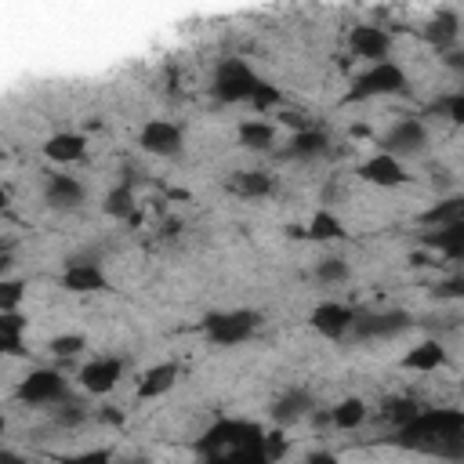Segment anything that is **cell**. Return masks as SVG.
<instances>
[{
  "label": "cell",
  "instance_id": "cell-1",
  "mask_svg": "<svg viewBox=\"0 0 464 464\" xmlns=\"http://www.w3.org/2000/svg\"><path fill=\"white\" fill-rule=\"evenodd\" d=\"M399 435L424 450H439L442 442L464 439V413L460 410H417L410 420L399 424Z\"/></svg>",
  "mask_w": 464,
  "mask_h": 464
},
{
  "label": "cell",
  "instance_id": "cell-2",
  "mask_svg": "<svg viewBox=\"0 0 464 464\" xmlns=\"http://www.w3.org/2000/svg\"><path fill=\"white\" fill-rule=\"evenodd\" d=\"M254 83H257V76H254V69H250L243 58H225V62H218V69H214L210 94H214L218 102H250Z\"/></svg>",
  "mask_w": 464,
  "mask_h": 464
},
{
  "label": "cell",
  "instance_id": "cell-3",
  "mask_svg": "<svg viewBox=\"0 0 464 464\" xmlns=\"http://www.w3.org/2000/svg\"><path fill=\"white\" fill-rule=\"evenodd\" d=\"M406 87V72L395 65V62H388V58H381V62H370V69L352 83V91H348V102H366V98H384V94H399Z\"/></svg>",
  "mask_w": 464,
  "mask_h": 464
},
{
  "label": "cell",
  "instance_id": "cell-4",
  "mask_svg": "<svg viewBox=\"0 0 464 464\" xmlns=\"http://www.w3.org/2000/svg\"><path fill=\"white\" fill-rule=\"evenodd\" d=\"M257 330V315L246 308H232V312H214L203 319V337L210 344H243L246 337H254Z\"/></svg>",
  "mask_w": 464,
  "mask_h": 464
},
{
  "label": "cell",
  "instance_id": "cell-5",
  "mask_svg": "<svg viewBox=\"0 0 464 464\" xmlns=\"http://www.w3.org/2000/svg\"><path fill=\"white\" fill-rule=\"evenodd\" d=\"M428 127L417 120V116H406V120H395L384 138H381V149L392 152V156H420L428 149Z\"/></svg>",
  "mask_w": 464,
  "mask_h": 464
},
{
  "label": "cell",
  "instance_id": "cell-6",
  "mask_svg": "<svg viewBox=\"0 0 464 464\" xmlns=\"http://www.w3.org/2000/svg\"><path fill=\"white\" fill-rule=\"evenodd\" d=\"M65 392H69V384H65V377H62L58 370H33V373H25V377L18 381V388H14V395H18L22 402H29V406L58 402V399H65Z\"/></svg>",
  "mask_w": 464,
  "mask_h": 464
},
{
  "label": "cell",
  "instance_id": "cell-7",
  "mask_svg": "<svg viewBox=\"0 0 464 464\" xmlns=\"http://www.w3.org/2000/svg\"><path fill=\"white\" fill-rule=\"evenodd\" d=\"M138 145L149 156H178L185 149V130L174 120H149L138 130Z\"/></svg>",
  "mask_w": 464,
  "mask_h": 464
},
{
  "label": "cell",
  "instance_id": "cell-8",
  "mask_svg": "<svg viewBox=\"0 0 464 464\" xmlns=\"http://www.w3.org/2000/svg\"><path fill=\"white\" fill-rule=\"evenodd\" d=\"M120 377H123V362L112 355H98L80 366V388L91 395H109L120 384Z\"/></svg>",
  "mask_w": 464,
  "mask_h": 464
},
{
  "label": "cell",
  "instance_id": "cell-9",
  "mask_svg": "<svg viewBox=\"0 0 464 464\" xmlns=\"http://www.w3.org/2000/svg\"><path fill=\"white\" fill-rule=\"evenodd\" d=\"M308 323H312V330H315L319 337L341 341V337L352 330V323H355V312H352L348 304H341V301H323V304H315V308H312Z\"/></svg>",
  "mask_w": 464,
  "mask_h": 464
},
{
  "label": "cell",
  "instance_id": "cell-10",
  "mask_svg": "<svg viewBox=\"0 0 464 464\" xmlns=\"http://www.w3.org/2000/svg\"><path fill=\"white\" fill-rule=\"evenodd\" d=\"M83 199H87V188H83L80 178H72V174H47V181H44V203L51 210H76Z\"/></svg>",
  "mask_w": 464,
  "mask_h": 464
},
{
  "label": "cell",
  "instance_id": "cell-11",
  "mask_svg": "<svg viewBox=\"0 0 464 464\" xmlns=\"http://www.w3.org/2000/svg\"><path fill=\"white\" fill-rule=\"evenodd\" d=\"M348 51H352L355 58L381 62V58H388V51H392V36H388V29H381V25H355V29L348 33Z\"/></svg>",
  "mask_w": 464,
  "mask_h": 464
},
{
  "label": "cell",
  "instance_id": "cell-12",
  "mask_svg": "<svg viewBox=\"0 0 464 464\" xmlns=\"http://www.w3.org/2000/svg\"><path fill=\"white\" fill-rule=\"evenodd\" d=\"M62 286H65L69 294H94V290H105V272L98 268V261L72 257V261L62 268Z\"/></svg>",
  "mask_w": 464,
  "mask_h": 464
},
{
  "label": "cell",
  "instance_id": "cell-13",
  "mask_svg": "<svg viewBox=\"0 0 464 464\" xmlns=\"http://www.w3.org/2000/svg\"><path fill=\"white\" fill-rule=\"evenodd\" d=\"M359 178L370 181V185H377V188H395V185L406 181V170H402L399 156H392V152H377V156H370V160L359 167Z\"/></svg>",
  "mask_w": 464,
  "mask_h": 464
},
{
  "label": "cell",
  "instance_id": "cell-14",
  "mask_svg": "<svg viewBox=\"0 0 464 464\" xmlns=\"http://www.w3.org/2000/svg\"><path fill=\"white\" fill-rule=\"evenodd\" d=\"M406 326H410L406 312H381V315H370V319H355L348 334H355V337H392V334H402Z\"/></svg>",
  "mask_w": 464,
  "mask_h": 464
},
{
  "label": "cell",
  "instance_id": "cell-15",
  "mask_svg": "<svg viewBox=\"0 0 464 464\" xmlns=\"http://www.w3.org/2000/svg\"><path fill=\"white\" fill-rule=\"evenodd\" d=\"M83 152H87V138L72 134V130H58L44 141V156L54 163H76V160H83Z\"/></svg>",
  "mask_w": 464,
  "mask_h": 464
},
{
  "label": "cell",
  "instance_id": "cell-16",
  "mask_svg": "<svg viewBox=\"0 0 464 464\" xmlns=\"http://www.w3.org/2000/svg\"><path fill=\"white\" fill-rule=\"evenodd\" d=\"M178 377H181L178 362H160V366L145 370V377H141V384H138V395H141V399H160V395H167V392L178 384Z\"/></svg>",
  "mask_w": 464,
  "mask_h": 464
},
{
  "label": "cell",
  "instance_id": "cell-17",
  "mask_svg": "<svg viewBox=\"0 0 464 464\" xmlns=\"http://www.w3.org/2000/svg\"><path fill=\"white\" fill-rule=\"evenodd\" d=\"M228 188L243 199H261V196L272 192V174L268 170H236L228 178Z\"/></svg>",
  "mask_w": 464,
  "mask_h": 464
},
{
  "label": "cell",
  "instance_id": "cell-18",
  "mask_svg": "<svg viewBox=\"0 0 464 464\" xmlns=\"http://www.w3.org/2000/svg\"><path fill=\"white\" fill-rule=\"evenodd\" d=\"M446 362V348L439 344V341H420L417 348H410L406 355H402V366L406 370H417V373H431V370H439Z\"/></svg>",
  "mask_w": 464,
  "mask_h": 464
},
{
  "label": "cell",
  "instance_id": "cell-19",
  "mask_svg": "<svg viewBox=\"0 0 464 464\" xmlns=\"http://www.w3.org/2000/svg\"><path fill=\"white\" fill-rule=\"evenodd\" d=\"M236 138L243 149H254V152H268L276 145V127L265 123V120H243L236 127Z\"/></svg>",
  "mask_w": 464,
  "mask_h": 464
},
{
  "label": "cell",
  "instance_id": "cell-20",
  "mask_svg": "<svg viewBox=\"0 0 464 464\" xmlns=\"http://www.w3.org/2000/svg\"><path fill=\"white\" fill-rule=\"evenodd\" d=\"M326 145H330V138L323 134V130H315V127H301L294 138H290V156L294 160H315V156H323L326 152Z\"/></svg>",
  "mask_w": 464,
  "mask_h": 464
},
{
  "label": "cell",
  "instance_id": "cell-21",
  "mask_svg": "<svg viewBox=\"0 0 464 464\" xmlns=\"http://www.w3.org/2000/svg\"><path fill=\"white\" fill-rule=\"evenodd\" d=\"M428 243L435 250H442L450 261H457L464 254V225H460V218L457 221H446V225H435V236Z\"/></svg>",
  "mask_w": 464,
  "mask_h": 464
},
{
  "label": "cell",
  "instance_id": "cell-22",
  "mask_svg": "<svg viewBox=\"0 0 464 464\" xmlns=\"http://www.w3.org/2000/svg\"><path fill=\"white\" fill-rule=\"evenodd\" d=\"M22 334H25V319L14 312H0V355H22Z\"/></svg>",
  "mask_w": 464,
  "mask_h": 464
},
{
  "label": "cell",
  "instance_id": "cell-23",
  "mask_svg": "<svg viewBox=\"0 0 464 464\" xmlns=\"http://www.w3.org/2000/svg\"><path fill=\"white\" fill-rule=\"evenodd\" d=\"M308 410H312V399H308V392H286L283 399H276V406H272V417H276L279 424H294V420H301Z\"/></svg>",
  "mask_w": 464,
  "mask_h": 464
},
{
  "label": "cell",
  "instance_id": "cell-24",
  "mask_svg": "<svg viewBox=\"0 0 464 464\" xmlns=\"http://www.w3.org/2000/svg\"><path fill=\"white\" fill-rule=\"evenodd\" d=\"M362 420H366V402H362L359 395H348V399H341V402L330 410V424L341 428V431L359 428Z\"/></svg>",
  "mask_w": 464,
  "mask_h": 464
},
{
  "label": "cell",
  "instance_id": "cell-25",
  "mask_svg": "<svg viewBox=\"0 0 464 464\" xmlns=\"http://www.w3.org/2000/svg\"><path fill=\"white\" fill-rule=\"evenodd\" d=\"M344 236V225L330 214V210H319L312 221H308V239H319V243H330V239H341Z\"/></svg>",
  "mask_w": 464,
  "mask_h": 464
},
{
  "label": "cell",
  "instance_id": "cell-26",
  "mask_svg": "<svg viewBox=\"0 0 464 464\" xmlns=\"http://www.w3.org/2000/svg\"><path fill=\"white\" fill-rule=\"evenodd\" d=\"M457 25H460V22H457V14H453V11H442V14L428 25V40H431V44H439V47L457 44Z\"/></svg>",
  "mask_w": 464,
  "mask_h": 464
},
{
  "label": "cell",
  "instance_id": "cell-27",
  "mask_svg": "<svg viewBox=\"0 0 464 464\" xmlns=\"http://www.w3.org/2000/svg\"><path fill=\"white\" fill-rule=\"evenodd\" d=\"M138 210V203H134V192L127 188V185H116L109 196H105V214L109 218H130Z\"/></svg>",
  "mask_w": 464,
  "mask_h": 464
},
{
  "label": "cell",
  "instance_id": "cell-28",
  "mask_svg": "<svg viewBox=\"0 0 464 464\" xmlns=\"http://www.w3.org/2000/svg\"><path fill=\"white\" fill-rule=\"evenodd\" d=\"M348 276H352V268H348L344 257H323V261L315 265V279L326 283V286H334V283H348Z\"/></svg>",
  "mask_w": 464,
  "mask_h": 464
},
{
  "label": "cell",
  "instance_id": "cell-29",
  "mask_svg": "<svg viewBox=\"0 0 464 464\" xmlns=\"http://www.w3.org/2000/svg\"><path fill=\"white\" fill-rule=\"evenodd\" d=\"M457 218H460V199L450 196V199H442L439 207H428V210L420 214V225H446V221H457Z\"/></svg>",
  "mask_w": 464,
  "mask_h": 464
},
{
  "label": "cell",
  "instance_id": "cell-30",
  "mask_svg": "<svg viewBox=\"0 0 464 464\" xmlns=\"http://www.w3.org/2000/svg\"><path fill=\"white\" fill-rule=\"evenodd\" d=\"M87 348V341L80 337V334H58V337H51L47 341V352L54 355V359H69V355H80Z\"/></svg>",
  "mask_w": 464,
  "mask_h": 464
},
{
  "label": "cell",
  "instance_id": "cell-31",
  "mask_svg": "<svg viewBox=\"0 0 464 464\" xmlns=\"http://www.w3.org/2000/svg\"><path fill=\"white\" fill-rule=\"evenodd\" d=\"M25 301V283L22 279H0V312H14Z\"/></svg>",
  "mask_w": 464,
  "mask_h": 464
},
{
  "label": "cell",
  "instance_id": "cell-32",
  "mask_svg": "<svg viewBox=\"0 0 464 464\" xmlns=\"http://www.w3.org/2000/svg\"><path fill=\"white\" fill-rule=\"evenodd\" d=\"M250 102H254L257 109H268V105H279V91H276L272 83H265V80H257V83H254V94H250Z\"/></svg>",
  "mask_w": 464,
  "mask_h": 464
},
{
  "label": "cell",
  "instance_id": "cell-33",
  "mask_svg": "<svg viewBox=\"0 0 464 464\" xmlns=\"http://www.w3.org/2000/svg\"><path fill=\"white\" fill-rule=\"evenodd\" d=\"M439 109L446 112V120H453V123H460V120H464V94L457 91V94H450V98H442V102H439Z\"/></svg>",
  "mask_w": 464,
  "mask_h": 464
},
{
  "label": "cell",
  "instance_id": "cell-34",
  "mask_svg": "<svg viewBox=\"0 0 464 464\" xmlns=\"http://www.w3.org/2000/svg\"><path fill=\"white\" fill-rule=\"evenodd\" d=\"M413 413H417V402H413V399H395V402H388V417H392L395 424L410 420Z\"/></svg>",
  "mask_w": 464,
  "mask_h": 464
},
{
  "label": "cell",
  "instance_id": "cell-35",
  "mask_svg": "<svg viewBox=\"0 0 464 464\" xmlns=\"http://www.w3.org/2000/svg\"><path fill=\"white\" fill-rule=\"evenodd\" d=\"M109 457V450H94V453H80L76 460H105Z\"/></svg>",
  "mask_w": 464,
  "mask_h": 464
},
{
  "label": "cell",
  "instance_id": "cell-36",
  "mask_svg": "<svg viewBox=\"0 0 464 464\" xmlns=\"http://www.w3.org/2000/svg\"><path fill=\"white\" fill-rule=\"evenodd\" d=\"M4 268H11V250L0 243V272H4Z\"/></svg>",
  "mask_w": 464,
  "mask_h": 464
},
{
  "label": "cell",
  "instance_id": "cell-37",
  "mask_svg": "<svg viewBox=\"0 0 464 464\" xmlns=\"http://www.w3.org/2000/svg\"><path fill=\"white\" fill-rule=\"evenodd\" d=\"M0 460H18V453H11V450H0Z\"/></svg>",
  "mask_w": 464,
  "mask_h": 464
},
{
  "label": "cell",
  "instance_id": "cell-38",
  "mask_svg": "<svg viewBox=\"0 0 464 464\" xmlns=\"http://www.w3.org/2000/svg\"><path fill=\"white\" fill-rule=\"evenodd\" d=\"M4 431H7V417L0 413V435H4Z\"/></svg>",
  "mask_w": 464,
  "mask_h": 464
},
{
  "label": "cell",
  "instance_id": "cell-39",
  "mask_svg": "<svg viewBox=\"0 0 464 464\" xmlns=\"http://www.w3.org/2000/svg\"><path fill=\"white\" fill-rule=\"evenodd\" d=\"M0 207H7V192L4 188H0Z\"/></svg>",
  "mask_w": 464,
  "mask_h": 464
}]
</instances>
